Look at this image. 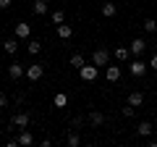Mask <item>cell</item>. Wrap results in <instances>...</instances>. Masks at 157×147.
<instances>
[{
	"instance_id": "1",
	"label": "cell",
	"mask_w": 157,
	"mask_h": 147,
	"mask_svg": "<svg viewBox=\"0 0 157 147\" xmlns=\"http://www.w3.org/2000/svg\"><path fill=\"white\" fill-rule=\"evenodd\" d=\"M78 76H81V81H94L97 76H100V66H94V63H84V66L78 68Z\"/></svg>"
},
{
	"instance_id": "2",
	"label": "cell",
	"mask_w": 157,
	"mask_h": 147,
	"mask_svg": "<svg viewBox=\"0 0 157 147\" xmlns=\"http://www.w3.org/2000/svg\"><path fill=\"white\" fill-rule=\"evenodd\" d=\"M42 74H45V66H42V63H32V66H26V79L29 81H39V79H42Z\"/></svg>"
},
{
	"instance_id": "3",
	"label": "cell",
	"mask_w": 157,
	"mask_h": 147,
	"mask_svg": "<svg viewBox=\"0 0 157 147\" xmlns=\"http://www.w3.org/2000/svg\"><path fill=\"white\" fill-rule=\"evenodd\" d=\"M8 76H11L13 81H18L21 79V76H26V66H24V63H11V66H8Z\"/></svg>"
},
{
	"instance_id": "4",
	"label": "cell",
	"mask_w": 157,
	"mask_h": 147,
	"mask_svg": "<svg viewBox=\"0 0 157 147\" xmlns=\"http://www.w3.org/2000/svg\"><path fill=\"white\" fill-rule=\"evenodd\" d=\"M92 63H94V66H107V63H110V53H107L105 47L94 50L92 53Z\"/></svg>"
},
{
	"instance_id": "5",
	"label": "cell",
	"mask_w": 157,
	"mask_h": 147,
	"mask_svg": "<svg viewBox=\"0 0 157 147\" xmlns=\"http://www.w3.org/2000/svg\"><path fill=\"white\" fill-rule=\"evenodd\" d=\"M147 66H149V63H144L139 55H136L134 61H131V66H128V68H131V76H144V74H147Z\"/></svg>"
},
{
	"instance_id": "6",
	"label": "cell",
	"mask_w": 157,
	"mask_h": 147,
	"mask_svg": "<svg viewBox=\"0 0 157 147\" xmlns=\"http://www.w3.org/2000/svg\"><path fill=\"white\" fill-rule=\"evenodd\" d=\"M13 32H16L18 40H29V37H32V24L21 21V24H16V29H13Z\"/></svg>"
},
{
	"instance_id": "7",
	"label": "cell",
	"mask_w": 157,
	"mask_h": 147,
	"mask_svg": "<svg viewBox=\"0 0 157 147\" xmlns=\"http://www.w3.org/2000/svg\"><path fill=\"white\" fill-rule=\"evenodd\" d=\"M105 79L110 81V84H115V81L121 79V66H110V63H107L105 66Z\"/></svg>"
},
{
	"instance_id": "8",
	"label": "cell",
	"mask_w": 157,
	"mask_h": 147,
	"mask_svg": "<svg viewBox=\"0 0 157 147\" xmlns=\"http://www.w3.org/2000/svg\"><path fill=\"white\" fill-rule=\"evenodd\" d=\"M29 121H32V118H29V113H16V116L11 118V124L16 126V129H26Z\"/></svg>"
},
{
	"instance_id": "9",
	"label": "cell",
	"mask_w": 157,
	"mask_h": 147,
	"mask_svg": "<svg viewBox=\"0 0 157 147\" xmlns=\"http://www.w3.org/2000/svg\"><path fill=\"white\" fill-rule=\"evenodd\" d=\"M144 50H147V40H141V37L131 40V55H141Z\"/></svg>"
},
{
	"instance_id": "10",
	"label": "cell",
	"mask_w": 157,
	"mask_h": 147,
	"mask_svg": "<svg viewBox=\"0 0 157 147\" xmlns=\"http://www.w3.org/2000/svg\"><path fill=\"white\" fill-rule=\"evenodd\" d=\"M58 37H60V40H71L73 37V26L71 24H58Z\"/></svg>"
},
{
	"instance_id": "11",
	"label": "cell",
	"mask_w": 157,
	"mask_h": 147,
	"mask_svg": "<svg viewBox=\"0 0 157 147\" xmlns=\"http://www.w3.org/2000/svg\"><path fill=\"white\" fill-rule=\"evenodd\" d=\"M152 131H155V126H152L149 121H141V124L136 126V134L139 137H152Z\"/></svg>"
},
{
	"instance_id": "12",
	"label": "cell",
	"mask_w": 157,
	"mask_h": 147,
	"mask_svg": "<svg viewBox=\"0 0 157 147\" xmlns=\"http://www.w3.org/2000/svg\"><path fill=\"white\" fill-rule=\"evenodd\" d=\"M84 55H81V53H73V55L71 58H68V66H71V68H76V71H78V68H81V66H84Z\"/></svg>"
},
{
	"instance_id": "13",
	"label": "cell",
	"mask_w": 157,
	"mask_h": 147,
	"mask_svg": "<svg viewBox=\"0 0 157 147\" xmlns=\"http://www.w3.org/2000/svg\"><path fill=\"white\" fill-rule=\"evenodd\" d=\"M115 13H118V6H115V3H102V16H105V18H113Z\"/></svg>"
},
{
	"instance_id": "14",
	"label": "cell",
	"mask_w": 157,
	"mask_h": 147,
	"mask_svg": "<svg viewBox=\"0 0 157 147\" xmlns=\"http://www.w3.org/2000/svg\"><path fill=\"white\" fill-rule=\"evenodd\" d=\"M34 13L37 16H47V0H34Z\"/></svg>"
},
{
	"instance_id": "15",
	"label": "cell",
	"mask_w": 157,
	"mask_h": 147,
	"mask_svg": "<svg viewBox=\"0 0 157 147\" xmlns=\"http://www.w3.org/2000/svg\"><path fill=\"white\" fill-rule=\"evenodd\" d=\"M18 145H24V147L34 145V137H32V131H26V129H24L21 134H18Z\"/></svg>"
},
{
	"instance_id": "16",
	"label": "cell",
	"mask_w": 157,
	"mask_h": 147,
	"mask_svg": "<svg viewBox=\"0 0 157 147\" xmlns=\"http://www.w3.org/2000/svg\"><path fill=\"white\" fill-rule=\"evenodd\" d=\"M52 105H55V108H66L68 105V95H66V92H58V95L52 97Z\"/></svg>"
},
{
	"instance_id": "17",
	"label": "cell",
	"mask_w": 157,
	"mask_h": 147,
	"mask_svg": "<svg viewBox=\"0 0 157 147\" xmlns=\"http://www.w3.org/2000/svg\"><path fill=\"white\" fill-rule=\"evenodd\" d=\"M141 102H144V95H141V92H131V95H128V105L141 108Z\"/></svg>"
},
{
	"instance_id": "18",
	"label": "cell",
	"mask_w": 157,
	"mask_h": 147,
	"mask_svg": "<svg viewBox=\"0 0 157 147\" xmlns=\"http://www.w3.org/2000/svg\"><path fill=\"white\" fill-rule=\"evenodd\" d=\"M3 47H6L8 55H16V53H18V37H16V40H6V45H3Z\"/></svg>"
},
{
	"instance_id": "19",
	"label": "cell",
	"mask_w": 157,
	"mask_h": 147,
	"mask_svg": "<svg viewBox=\"0 0 157 147\" xmlns=\"http://www.w3.org/2000/svg\"><path fill=\"white\" fill-rule=\"evenodd\" d=\"M26 50L32 53V55H37V53H42V42H39V40H29L26 42Z\"/></svg>"
},
{
	"instance_id": "20",
	"label": "cell",
	"mask_w": 157,
	"mask_h": 147,
	"mask_svg": "<svg viewBox=\"0 0 157 147\" xmlns=\"http://www.w3.org/2000/svg\"><path fill=\"white\" fill-rule=\"evenodd\" d=\"M89 124L92 126H102L105 124V116H102L100 110H94V113H89Z\"/></svg>"
},
{
	"instance_id": "21",
	"label": "cell",
	"mask_w": 157,
	"mask_h": 147,
	"mask_svg": "<svg viewBox=\"0 0 157 147\" xmlns=\"http://www.w3.org/2000/svg\"><path fill=\"white\" fill-rule=\"evenodd\" d=\"M66 145H68V147H78V145H81V137H78L76 131H71V134L66 137Z\"/></svg>"
},
{
	"instance_id": "22",
	"label": "cell",
	"mask_w": 157,
	"mask_h": 147,
	"mask_svg": "<svg viewBox=\"0 0 157 147\" xmlns=\"http://www.w3.org/2000/svg\"><path fill=\"white\" fill-rule=\"evenodd\" d=\"M50 21L55 24V26H58V24H66V13H63V11H52L50 13Z\"/></svg>"
},
{
	"instance_id": "23",
	"label": "cell",
	"mask_w": 157,
	"mask_h": 147,
	"mask_svg": "<svg viewBox=\"0 0 157 147\" xmlns=\"http://www.w3.org/2000/svg\"><path fill=\"white\" fill-rule=\"evenodd\" d=\"M144 32L147 34H155L157 32V21H155V18H147V21H144Z\"/></svg>"
},
{
	"instance_id": "24",
	"label": "cell",
	"mask_w": 157,
	"mask_h": 147,
	"mask_svg": "<svg viewBox=\"0 0 157 147\" xmlns=\"http://www.w3.org/2000/svg\"><path fill=\"white\" fill-rule=\"evenodd\" d=\"M128 47H118V50H115V61H128Z\"/></svg>"
},
{
	"instance_id": "25",
	"label": "cell",
	"mask_w": 157,
	"mask_h": 147,
	"mask_svg": "<svg viewBox=\"0 0 157 147\" xmlns=\"http://www.w3.org/2000/svg\"><path fill=\"white\" fill-rule=\"evenodd\" d=\"M121 113H123V118H134V113H136V108H134V105H126L123 110H121Z\"/></svg>"
},
{
	"instance_id": "26",
	"label": "cell",
	"mask_w": 157,
	"mask_h": 147,
	"mask_svg": "<svg viewBox=\"0 0 157 147\" xmlns=\"http://www.w3.org/2000/svg\"><path fill=\"white\" fill-rule=\"evenodd\" d=\"M8 105V97H6V92H0V108H6Z\"/></svg>"
},
{
	"instance_id": "27",
	"label": "cell",
	"mask_w": 157,
	"mask_h": 147,
	"mask_svg": "<svg viewBox=\"0 0 157 147\" xmlns=\"http://www.w3.org/2000/svg\"><path fill=\"white\" fill-rule=\"evenodd\" d=\"M11 3H13V0H0V8H8Z\"/></svg>"
},
{
	"instance_id": "28",
	"label": "cell",
	"mask_w": 157,
	"mask_h": 147,
	"mask_svg": "<svg viewBox=\"0 0 157 147\" xmlns=\"http://www.w3.org/2000/svg\"><path fill=\"white\" fill-rule=\"evenodd\" d=\"M149 66H152V68L157 71V55H152V63H149Z\"/></svg>"
},
{
	"instance_id": "29",
	"label": "cell",
	"mask_w": 157,
	"mask_h": 147,
	"mask_svg": "<svg viewBox=\"0 0 157 147\" xmlns=\"http://www.w3.org/2000/svg\"><path fill=\"white\" fill-rule=\"evenodd\" d=\"M0 134H3V129H0Z\"/></svg>"
},
{
	"instance_id": "30",
	"label": "cell",
	"mask_w": 157,
	"mask_h": 147,
	"mask_svg": "<svg viewBox=\"0 0 157 147\" xmlns=\"http://www.w3.org/2000/svg\"><path fill=\"white\" fill-rule=\"evenodd\" d=\"M155 97H157V92H155Z\"/></svg>"
}]
</instances>
